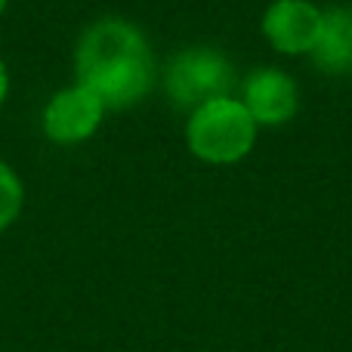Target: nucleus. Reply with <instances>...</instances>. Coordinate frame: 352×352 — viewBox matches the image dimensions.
I'll return each instance as SVG.
<instances>
[{
    "instance_id": "obj_1",
    "label": "nucleus",
    "mask_w": 352,
    "mask_h": 352,
    "mask_svg": "<svg viewBox=\"0 0 352 352\" xmlns=\"http://www.w3.org/2000/svg\"><path fill=\"white\" fill-rule=\"evenodd\" d=\"M74 78L93 90L109 111L133 109L152 93L158 68L146 34L121 16L87 25L74 47Z\"/></svg>"
},
{
    "instance_id": "obj_2",
    "label": "nucleus",
    "mask_w": 352,
    "mask_h": 352,
    "mask_svg": "<svg viewBox=\"0 0 352 352\" xmlns=\"http://www.w3.org/2000/svg\"><path fill=\"white\" fill-rule=\"evenodd\" d=\"M256 127L260 124L250 118L244 102L232 96L204 102L188 115L186 124V142L188 152L207 164H235L248 158L256 142Z\"/></svg>"
},
{
    "instance_id": "obj_3",
    "label": "nucleus",
    "mask_w": 352,
    "mask_h": 352,
    "mask_svg": "<svg viewBox=\"0 0 352 352\" xmlns=\"http://www.w3.org/2000/svg\"><path fill=\"white\" fill-rule=\"evenodd\" d=\"M232 87H235V68L219 50L210 47L182 50L164 72V90L170 102L188 115L204 102L232 96Z\"/></svg>"
},
{
    "instance_id": "obj_4",
    "label": "nucleus",
    "mask_w": 352,
    "mask_h": 352,
    "mask_svg": "<svg viewBox=\"0 0 352 352\" xmlns=\"http://www.w3.org/2000/svg\"><path fill=\"white\" fill-rule=\"evenodd\" d=\"M105 111L109 109L102 105V99L74 80L72 87L56 90L50 96V102L43 105L41 115L43 136L50 142H56V146H80L99 130Z\"/></svg>"
},
{
    "instance_id": "obj_5",
    "label": "nucleus",
    "mask_w": 352,
    "mask_h": 352,
    "mask_svg": "<svg viewBox=\"0 0 352 352\" xmlns=\"http://www.w3.org/2000/svg\"><path fill=\"white\" fill-rule=\"evenodd\" d=\"M324 12L309 0H275L263 16V34L278 53H312L322 34Z\"/></svg>"
},
{
    "instance_id": "obj_6",
    "label": "nucleus",
    "mask_w": 352,
    "mask_h": 352,
    "mask_svg": "<svg viewBox=\"0 0 352 352\" xmlns=\"http://www.w3.org/2000/svg\"><path fill=\"white\" fill-rule=\"evenodd\" d=\"M244 109L263 127H281L297 115L300 90L297 80L281 68H260L244 80Z\"/></svg>"
},
{
    "instance_id": "obj_7",
    "label": "nucleus",
    "mask_w": 352,
    "mask_h": 352,
    "mask_svg": "<svg viewBox=\"0 0 352 352\" xmlns=\"http://www.w3.org/2000/svg\"><path fill=\"white\" fill-rule=\"evenodd\" d=\"M312 59L324 74L352 72V10L334 6L324 12L322 34L312 50Z\"/></svg>"
},
{
    "instance_id": "obj_8",
    "label": "nucleus",
    "mask_w": 352,
    "mask_h": 352,
    "mask_svg": "<svg viewBox=\"0 0 352 352\" xmlns=\"http://www.w3.org/2000/svg\"><path fill=\"white\" fill-rule=\"evenodd\" d=\"M22 207H25L22 176L0 158V235L22 217Z\"/></svg>"
},
{
    "instance_id": "obj_9",
    "label": "nucleus",
    "mask_w": 352,
    "mask_h": 352,
    "mask_svg": "<svg viewBox=\"0 0 352 352\" xmlns=\"http://www.w3.org/2000/svg\"><path fill=\"white\" fill-rule=\"evenodd\" d=\"M6 96H10V68H6V62L0 59V109H3Z\"/></svg>"
},
{
    "instance_id": "obj_10",
    "label": "nucleus",
    "mask_w": 352,
    "mask_h": 352,
    "mask_svg": "<svg viewBox=\"0 0 352 352\" xmlns=\"http://www.w3.org/2000/svg\"><path fill=\"white\" fill-rule=\"evenodd\" d=\"M6 6H10V0H0V19H3V12H6Z\"/></svg>"
}]
</instances>
